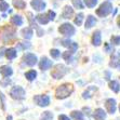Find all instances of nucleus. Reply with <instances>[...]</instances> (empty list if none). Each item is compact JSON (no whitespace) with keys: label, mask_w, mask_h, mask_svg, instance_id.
I'll return each mask as SVG.
<instances>
[{"label":"nucleus","mask_w":120,"mask_h":120,"mask_svg":"<svg viewBox=\"0 0 120 120\" xmlns=\"http://www.w3.org/2000/svg\"><path fill=\"white\" fill-rule=\"evenodd\" d=\"M34 101H35V103L41 107H47L50 104V98L48 95H36L34 98Z\"/></svg>","instance_id":"423d86ee"},{"label":"nucleus","mask_w":120,"mask_h":120,"mask_svg":"<svg viewBox=\"0 0 120 120\" xmlns=\"http://www.w3.org/2000/svg\"><path fill=\"white\" fill-rule=\"evenodd\" d=\"M95 24H96V19H95L93 15H89V16L87 17V21H86V26H84V27L89 29V28L93 27Z\"/></svg>","instance_id":"f3484780"},{"label":"nucleus","mask_w":120,"mask_h":120,"mask_svg":"<svg viewBox=\"0 0 120 120\" xmlns=\"http://www.w3.org/2000/svg\"><path fill=\"white\" fill-rule=\"evenodd\" d=\"M82 21H83V14L79 13L75 19V24L76 25H78V26H80L81 24H82Z\"/></svg>","instance_id":"c756f323"},{"label":"nucleus","mask_w":120,"mask_h":120,"mask_svg":"<svg viewBox=\"0 0 120 120\" xmlns=\"http://www.w3.org/2000/svg\"><path fill=\"white\" fill-rule=\"evenodd\" d=\"M36 20L38 21L40 24H47V23L50 21L47 14H39V15H37V16H36Z\"/></svg>","instance_id":"5701e85b"},{"label":"nucleus","mask_w":120,"mask_h":120,"mask_svg":"<svg viewBox=\"0 0 120 120\" xmlns=\"http://www.w3.org/2000/svg\"><path fill=\"white\" fill-rule=\"evenodd\" d=\"M52 119H53V114L51 112H45L42 114L40 120H52Z\"/></svg>","instance_id":"c85d7f7f"},{"label":"nucleus","mask_w":120,"mask_h":120,"mask_svg":"<svg viewBox=\"0 0 120 120\" xmlns=\"http://www.w3.org/2000/svg\"><path fill=\"white\" fill-rule=\"evenodd\" d=\"M10 95L11 98H14V100H23L25 98V90L23 89L22 87H13L10 92Z\"/></svg>","instance_id":"39448f33"},{"label":"nucleus","mask_w":120,"mask_h":120,"mask_svg":"<svg viewBox=\"0 0 120 120\" xmlns=\"http://www.w3.org/2000/svg\"><path fill=\"white\" fill-rule=\"evenodd\" d=\"M20 45H21V48H22V49H27V48L30 47L29 42H21Z\"/></svg>","instance_id":"c9c22d12"},{"label":"nucleus","mask_w":120,"mask_h":120,"mask_svg":"<svg viewBox=\"0 0 120 120\" xmlns=\"http://www.w3.org/2000/svg\"><path fill=\"white\" fill-rule=\"evenodd\" d=\"M109 88H110V89H112L115 93H118V92H119V90H120V84H119V82H118V81L112 80V81H110V82H109Z\"/></svg>","instance_id":"4be33fe9"},{"label":"nucleus","mask_w":120,"mask_h":120,"mask_svg":"<svg viewBox=\"0 0 120 120\" xmlns=\"http://www.w3.org/2000/svg\"><path fill=\"white\" fill-rule=\"evenodd\" d=\"M92 43L94 45H96V47L101 45V43H102V37H101V31L100 30H96L94 34H93V36H92Z\"/></svg>","instance_id":"4468645a"},{"label":"nucleus","mask_w":120,"mask_h":120,"mask_svg":"<svg viewBox=\"0 0 120 120\" xmlns=\"http://www.w3.org/2000/svg\"><path fill=\"white\" fill-rule=\"evenodd\" d=\"M105 107H106L107 112H109V114H115V112H116V108H117V106H116V101L114 100V98H108V100L105 102Z\"/></svg>","instance_id":"6e6552de"},{"label":"nucleus","mask_w":120,"mask_h":120,"mask_svg":"<svg viewBox=\"0 0 120 120\" xmlns=\"http://www.w3.org/2000/svg\"><path fill=\"white\" fill-rule=\"evenodd\" d=\"M22 35H23V37H24L25 39H30L31 37H33V35H34L33 29H31L30 27L24 28V29L22 30Z\"/></svg>","instance_id":"6ab92c4d"},{"label":"nucleus","mask_w":120,"mask_h":120,"mask_svg":"<svg viewBox=\"0 0 120 120\" xmlns=\"http://www.w3.org/2000/svg\"><path fill=\"white\" fill-rule=\"evenodd\" d=\"M112 11V3L108 2V1H105L104 3H102L100 6V8L96 10V14H98L100 17H105L107 16L108 14H110Z\"/></svg>","instance_id":"f03ea898"},{"label":"nucleus","mask_w":120,"mask_h":120,"mask_svg":"<svg viewBox=\"0 0 120 120\" xmlns=\"http://www.w3.org/2000/svg\"><path fill=\"white\" fill-rule=\"evenodd\" d=\"M7 30H8V33H4V31H3L2 33V36H1V38H2V40L4 42H8L9 40L11 39L12 37H13V30H11V29H10V30H9V28H7Z\"/></svg>","instance_id":"aec40b11"},{"label":"nucleus","mask_w":120,"mask_h":120,"mask_svg":"<svg viewBox=\"0 0 120 120\" xmlns=\"http://www.w3.org/2000/svg\"><path fill=\"white\" fill-rule=\"evenodd\" d=\"M59 120H70V119H69V117H67L65 115H60Z\"/></svg>","instance_id":"58836bf2"},{"label":"nucleus","mask_w":120,"mask_h":120,"mask_svg":"<svg viewBox=\"0 0 120 120\" xmlns=\"http://www.w3.org/2000/svg\"><path fill=\"white\" fill-rule=\"evenodd\" d=\"M31 7L36 11H41L45 8V2L43 0H31Z\"/></svg>","instance_id":"f8f14e48"},{"label":"nucleus","mask_w":120,"mask_h":120,"mask_svg":"<svg viewBox=\"0 0 120 120\" xmlns=\"http://www.w3.org/2000/svg\"><path fill=\"white\" fill-rule=\"evenodd\" d=\"M74 91V87L71 86L70 83H64L60 86L57 89H56V92H55V95H56V98L59 100H64V98H68Z\"/></svg>","instance_id":"f257e3e1"},{"label":"nucleus","mask_w":120,"mask_h":120,"mask_svg":"<svg viewBox=\"0 0 120 120\" xmlns=\"http://www.w3.org/2000/svg\"><path fill=\"white\" fill-rule=\"evenodd\" d=\"M73 14H74V10L69 6H66L64 8L63 13H62V17L63 19H70V17L73 16Z\"/></svg>","instance_id":"dca6fc26"},{"label":"nucleus","mask_w":120,"mask_h":120,"mask_svg":"<svg viewBox=\"0 0 120 120\" xmlns=\"http://www.w3.org/2000/svg\"><path fill=\"white\" fill-rule=\"evenodd\" d=\"M12 23H13L14 25H16V26H21L23 24V20H22V17L19 16V15H15V16L12 17Z\"/></svg>","instance_id":"bb28decb"},{"label":"nucleus","mask_w":120,"mask_h":120,"mask_svg":"<svg viewBox=\"0 0 120 120\" xmlns=\"http://www.w3.org/2000/svg\"><path fill=\"white\" fill-rule=\"evenodd\" d=\"M23 60H24V62H25L26 64L28 65V66H34V65L37 64V56L35 55V54L33 53H27L24 55V57H23Z\"/></svg>","instance_id":"0eeeda50"},{"label":"nucleus","mask_w":120,"mask_h":120,"mask_svg":"<svg viewBox=\"0 0 120 120\" xmlns=\"http://www.w3.org/2000/svg\"><path fill=\"white\" fill-rule=\"evenodd\" d=\"M6 55H7V57H8L9 60H14L15 57H16V55H17V52H16L15 49L11 48V49H8V50H7Z\"/></svg>","instance_id":"412c9836"},{"label":"nucleus","mask_w":120,"mask_h":120,"mask_svg":"<svg viewBox=\"0 0 120 120\" xmlns=\"http://www.w3.org/2000/svg\"><path fill=\"white\" fill-rule=\"evenodd\" d=\"M117 23H118V26H119V27H120V16L118 17V21H117Z\"/></svg>","instance_id":"ea45409f"},{"label":"nucleus","mask_w":120,"mask_h":120,"mask_svg":"<svg viewBox=\"0 0 120 120\" xmlns=\"http://www.w3.org/2000/svg\"><path fill=\"white\" fill-rule=\"evenodd\" d=\"M62 45H64V47H66V48H69V51L70 52H73V53L77 50V49H78V45H77L76 42L69 40V39L63 40V41H62Z\"/></svg>","instance_id":"9d476101"},{"label":"nucleus","mask_w":120,"mask_h":120,"mask_svg":"<svg viewBox=\"0 0 120 120\" xmlns=\"http://www.w3.org/2000/svg\"><path fill=\"white\" fill-rule=\"evenodd\" d=\"M70 116H71V118H73L74 120H83V114L81 112L74 110V112H71Z\"/></svg>","instance_id":"b1692460"},{"label":"nucleus","mask_w":120,"mask_h":120,"mask_svg":"<svg viewBox=\"0 0 120 120\" xmlns=\"http://www.w3.org/2000/svg\"><path fill=\"white\" fill-rule=\"evenodd\" d=\"M119 110H120V106H119Z\"/></svg>","instance_id":"79ce46f5"},{"label":"nucleus","mask_w":120,"mask_h":120,"mask_svg":"<svg viewBox=\"0 0 120 120\" xmlns=\"http://www.w3.org/2000/svg\"><path fill=\"white\" fill-rule=\"evenodd\" d=\"M93 118L95 120H105L106 119V112H104V109L98 108L95 109L93 112Z\"/></svg>","instance_id":"ddd939ff"},{"label":"nucleus","mask_w":120,"mask_h":120,"mask_svg":"<svg viewBox=\"0 0 120 120\" xmlns=\"http://www.w3.org/2000/svg\"><path fill=\"white\" fill-rule=\"evenodd\" d=\"M73 54H74L73 52L66 51V52H64V53L62 54V56H63V59H64L67 63H69V62H71V60H73Z\"/></svg>","instance_id":"a878e982"},{"label":"nucleus","mask_w":120,"mask_h":120,"mask_svg":"<svg viewBox=\"0 0 120 120\" xmlns=\"http://www.w3.org/2000/svg\"><path fill=\"white\" fill-rule=\"evenodd\" d=\"M9 8V4L6 1H0V11H6Z\"/></svg>","instance_id":"f704fd0d"},{"label":"nucleus","mask_w":120,"mask_h":120,"mask_svg":"<svg viewBox=\"0 0 120 120\" xmlns=\"http://www.w3.org/2000/svg\"><path fill=\"white\" fill-rule=\"evenodd\" d=\"M7 119H8V120H12V117H11V116H8V118H7Z\"/></svg>","instance_id":"a19ab883"},{"label":"nucleus","mask_w":120,"mask_h":120,"mask_svg":"<svg viewBox=\"0 0 120 120\" xmlns=\"http://www.w3.org/2000/svg\"><path fill=\"white\" fill-rule=\"evenodd\" d=\"M48 17H49V20H54V17H55V13L53 11H49L48 12Z\"/></svg>","instance_id":"e433bc0d"},{"label":"nucleus","mask_w":120,"mask_h":120,"mask_svg":"<svg viewBox=\"0 0 120 120\" xmlns=\"http://www.w3.org/2000/svg\"><path fill=\"white\" fill-rule=\"evenodd\" d=\"M110 40H112V42L114 45H120V36H112L110 38Z\"/></svg>","instance_id":"72a5a7b5"},{"label":"nucleus","mask_w":120,"mask_h":120,"mask_svg":"<svg viewBox=\"0 0 120 120\" xmlns=\"http://www.w3.org/2000/svg\"><path fill=\"white\" fill-rule=\"evenodd\" d=\"M50 54L53 59H57V57H60V55H61V52H60L59 50H56V49H52V50L50 51Z\"/></svg>","instance_id":"2f4dec72"},{"label":"nucleus","mask_w":120,"mask_h":120,"mask_svg":"<svg viewBox=\"0 0 120 120\" xmlns=\"http://www.w3.org/2000/svg\"><path fill=\"white\" fill-rule=\"evenodd\" d=\"M96 90H98V89H96L95 87H89L87 89V91H84V92H83V94H82V98H90L91 96H92L93 93L96 91Z\"/></svg>","instance_id":"a211bd4d"},{"label":"nucleus","mask_w":120,"mask_h":120,"mask_svg":"<svg viewBox=\"0 0 120 120\" xmlns=\"http://www.w3.org/2000/svg\"><path fill=\"white\" fill-rule=\"evenodd\" d=\"M105 51H106V52H108V53L112 51V48L109 45V43H105Z\"/></svg>","instance_id":"4c0bfd02"},{"label":"nucleus","mask_w":120,"mask_h":120,"mask_svg":"<svg viewBox=\"0 0 120 120\" xmlns=\"http://www.w3.org/2000/svg\"><path fill=\"white\" fill-rule=\"evenodd\" d=\"M66 73H67L66 67H65L64 65L59 64L54 67V69L52 70V73H51V76H52L54 79H61L66 75Z\"/></svg>","instance_id":"20e7f679"},{"label":"nucleus","mask_w":120,"mask_h":120,"mask_svg":"<svg viewBox=\"0 0 120 120\" xmlns=\"http://www.w3.org/2000/svg\"><path fill=\"white\" fill-rule=\"evenodd\" d=\"M0 73H1V75L3 76V77H9V76H11L12 74H13V70H12V68L10 66H7V65H3V66L0 67Z\"/></svg>","instance_id":"2eb2a0df"},{"label":"nucleus","mask_w":120,"mask_h":120,"mask_svg":"<svg viewBox=\"0 0 120 120\" xmlns=\"http://www.w3.org/2000/svg\"><path fill=\"white\" fill-rule=\"evenodd\" d=\"M59 31L63 36L70 37V36H73V35H75L76 29L71 24H69V23H64V24H62L59 27Z\"/></svg>","instance_id":"7ed1b4c3"},{"label":"nucleus","mask_w":120,"mask_h":120,"mask_svg":"<svg viewBox=\"0 0 120 120\" xmlns=\"http://www.w3.org/2000/svg\"><path fill=\"white\" fill-rule=\"evenodd\" d=\"M39 67L41 70H48L52 67V61L48 59V57H42L39 63Z\"/></svg>","instance_id":"1a4fd4ad"},{"label":"nucleus","mask_w":120,"mask_h":120,"mask_svg":"<svg viewBox=\"0 0 120 120\" xmlns=\"http://www.w3.org/2000/svg\"><path fill=\"white\" fill-rule=\"evenodd\" d=\"M109 66L115 67V68H120V53L119 52H116L112 56V62L109 63Z\"/></svg>","instance_id":"9b49d317"},{"label":"nucleus","mask_w":120,"mask_h":120,"mask_svg":"<svg viewBox=\"0 0 120 120\" xmlns=\"http://www.w3.org/2000/svg\"><path fill=\"white\" fill-rule=\"evenodd\" d=\"M84 3L88 8H94L95 4L98 3V0H84Z\"/></svg>","instance_id":"7c9ffc66"},{"label":"nucleus","mask_w":120,"mask_h":120,"mask_svg":"<svg viewBox=\"0 0 120 120\" xmlns=\"http://www.w3.org/2000/svg\"><path fill=\"white\" fill-rule=\"evenodd\" d=\"M13 4H14V7L17 8V9H24L25 8V6H26V3L24 2L23 0H14Z\"/></svg>","instance_id":"cd10ccee"},{"label":"nucleus","mask_w":120,"mask_h":120,"mask_svg":"<svg viewBox=\"0 0 120 120\" xmlns=\"http://www.w3.org/2000/svg\"><path fill=\"white\" fill-rule=\"evenodd\" d=\"M73 3H74V6H75L76 8L83 9V3H82L81 0H73Z\"/></svg>","instance_id":"473e14b6"},{"label":"nucleus","mask_w":120,"mask_h":120,"mask_svg":"<svg viewBox=\"0 0 120 120\" xmlns=\"http://www.w3.org/2000/svg\"><path fill=\"white\" fill-rule=\"evenodd\" d=\"M25 77H26V79L27 80H29V81H31V80H34V79L37 77V73H36V70H28L27 73L25 74Z\"/></svg>","instance_id":"393cba45"}]
</instances>
